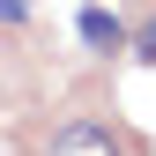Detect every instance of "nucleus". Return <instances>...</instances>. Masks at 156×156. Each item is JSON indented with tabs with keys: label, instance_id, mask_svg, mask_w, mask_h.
Here are the masks:
<instances>
[{
	"label": "nucleus",
	"instance_id": "nucleus-1",
	"mask_svg": "<svg viewBox=\"0 0 156 156\" xmlns=\"http://www.w3.org/2000/svg\"><path fill=\"white\" fill-rule=\"evenodd\" d=\"M52 156H126V141L104 119H67L60 134H52Z\"/></svg>",
	"mask_w": 156,
	"mask_h": 156
},
{
	"label": "nucleus",
	"instance_id": "nucleus-2",
	"mask_svg": "<svg viewBox=\"0 0 156 156\" xmlns=\"http://www.w3.org/2000/svg\"><path fill=\"white\" fill-rule=\"evenodd\" d=\"M74 30H82V45H89V52H104V60H112V52H126V37H134L119 15H112V8H97V0L74 15Z\"/></svg>",
	"mask_w": 156,
	"mask_h": 156
},
{
	"label": "nucleus",
	"instance_id": "nucleus-3",
	"mask_svg": "<svg viewBox=\"0 0 156 156\" xmlns=\"http://www.w3.org/2000/svg\"><path fill=\"white\" fill-rule=\"evenodd\" d=\"M126 52H134V60H149V67H156V15H149V23L134 30V37H126Z\"/></svg>",
	"mask_w": 156,
	"mask_h": 156
},
{
	"label": "nucleus",
	"instance_id": "nucleus-4",
	"mask_svg": "<svg viewBox=\"0 0 156 156\" xmlns=\"http://www.w3.org/2000/svg\"><path fill=\"white\" fill-rule=\"evenodd\" d=\"M30 15V0H0V23H23Z\"/></svg>",
	"mask_w": 156,
	"mask_h": 156
}]
</instances>
